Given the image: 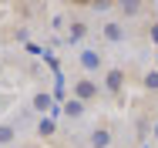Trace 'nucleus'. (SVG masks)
Wrapping results in <instances>:
<instances>
[{
    "instance_id": "obj_2",
    "label": "nucleus",
    "mask_w": 158,
    "mask_h": 148,
    "mask_svg": "<svg viewBox=\"0 0 158 148\" xmlns=\"http://www.w3.org/2000/svg\"><path fill=\"white\" fill-rule=\"evenodd\" d=\"M121 88H125V74L121 71H108V91L121 94Z\"/></svg>"
},
{
    "instance_id": "obj_9",
    "label": "nucleus",
    "mask_w": 158,
    "mask_h": 148,
    "mask_svg": "<svg viewBox=\"0 0 158 148\" xmlns=\"http://www.w3.org/2000/svg\"><path fill=\"white\" fill-rule=\"evenodd\" d=\"M155 138H158V128H155Z\"/></svg>"
},
{
    "instance_id": "obj_4",
    "label": "nucleus",
    "mask_w": 158,
    "mask_h": 148,
    "mask_svg": "<svg viewBox=\"0 0 158 148\" xmlns=\"http://www.w3.org/2000/svg\"><path fill=\"white\" fill-rule=\"evenodd\" d=\"M104 34H108V40H121V37H125L121 24H108V27H104Z\"/></svg>"
},
{
    "instance_id": "obj_7",
    "label": "nucleus",
    "mask_w": 158,
    "mask_h": 148,
    "mask_svg": "<svg viewBox=\"0 0 158 148\" xmlns=\"http://www.w3.org/2000/svg\"><path fill=\"white\" fill-rule=\"evenodd\" d=\"M67 115H81V101H71L67 104Z\"/></svg>"
},
{
    "instance_id": "obj_6",
    "label": "nucleus",
    "mask_w": 158,
    "mask_h": 148,
    "mask_svg": "<svg viewBox=\"0 0 158 148\" xmlns=\"http://www.w3.org/2000/svg\"><path fill=\"white\" fill-rule=\"evenodd\" d=\"M145 88H148V91H158V74H148V78H145Z\"/></svg>"
},
{
    "instance_id": "obj_1",
    "label": "nucleus",
    "mask_w": 158,
    "mask_h": 148,
    "mask_svg": "<svg viewBox=\"0 0 158 148\" xmlns=\"http://www.w3.org/2000/svg\"><path fill=\"white\" fill-rule=\"evenodd\" d=\"M94 94H98V84H94V81H88V78L77 81V98H81V101H88V98H94Z\"/></svg>"
},
{
    "instance_id": "obj_8",
    "label": "nucleus",
    "mask_w": 158,
    "mask_h": 148,
    "mask_svg": "<svg viewBox=\"0 0 158 148\" xmlns=\"http://www.w3.org/2000/svg\"><path fill=\"white\" fill-rule=\"evenodd\" d=\"M152 40L158 44V24H152Z\"/></svg>"
},
{
    "instance_id": "obj_5",
    "label": "nucleus",
    "mask_w": 158,
    "mask_h": 148,
    "mask_svg": "<svg viewBox=\"0 0 158 148\" xmlns=\"http://www.w3.org/2000/svg\"><path fill=\"white\" fill-rule=\"evenodd\" d=\"M81 61H84V67H98V64H101V57H98V54H91V51H88Z\"/></svg>"
},
{
    "instance_id": "obj_3",
    "label": "nucleus",
    "mask_w": 158,
    "mask_h": 148,
    "mask_svg": "<svg viewBox=\"0 0 158 148\" xmlns=\"http://www.w3.org/2000/svg\"><path fill=\"white\" fill-rule=\"evenodd\" d=\"M91 145H94V148H108V145H111V131H104V128L94 131V135H91Z\"/></svg>"
}]
</instances>
